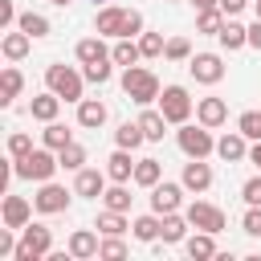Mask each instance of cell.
Segmentation results:
<instances>
[{"mask_svg":"<svg viewBox=\"0 0 261 261\" xmlns=\"http://www.w3.org/2000/svg\"><path fill=\"white\" fill-rule=\"evenodd\" d=\"M69 257L73 261H90V257H98V249H102V232H90V228H77V232H69Z\"/></svg>","mask_w":261,"mask_h":261,"instance_id":"7c38bea8","label":"cell"},{"mask_svg":"<svg viewBox=\"0 0 261 261\" xmlns=\"http://www.w3.org/2000/svg\"><path fill=\"white\" fill-rule=\"evenodd\" d=\"M102 200H106V208H114V212H126L135 196H130V188H126V184H114V188H106V192H102Z\"/></svg>","mask_w":261,"mask_h":261,"instance_id":"8d00e7d4","label":"cell"},{"mask_svg":"<svg viewBox=\"0 0 261 261\" xmlns=\"http://www.w3.org/2000/svg\"><path fill=\"white\" fill-rule=\"evenodd\" d=\"M253 12H257V20H261V0H253Z\"/></svg>","mask_w":261,"mask_h":261,"instance_id":"f5cc1de1","label":"cell"},{"mask_svg":"<svg viewBox=\"0 0 261 261\" xmlns=\"http://www.w3.org/2000/svg\"><path fill=\"white\" fill-rule=\"evenodd\" d=\"M179 184H184L188 192H196V196H200V192H208V188H212V167H208L204 159H188V163H184Z\"/></svg>","mask_w":261,"mask_h":261,"instance_id":"2e32d148","label":"cell"},{"mask_svg":"<svg viewBox=\"0 0 261 261\" xmlns=\"http://www.w3.org/2000/svg\"><path fill=\"white\" fill-rule=\"evenodd\" d=\"M135 163H139V159H130L126 147H114L110 159H106V175H110V184H130V179H135Z\"/></svg>","mask_w":261,"mask_h":261,"instance_id":"9a60e30c","label":"cell"},{"mask_svg":"<svg viewBox=\"0 0 261 261\" xmlns=\"http://www.w3.org/2000/svg\"><path fill=\"white\" fill-rule=\"evenodd\" d=\"M20 90H24L20 69H16V65H4V73H0V106H12V102L20 98Z\"/></svg>","mask_w":261,"mask_h":261,"instance_id":"484cf974","label":"cell"},{"mask_svg":"<svg viewBox=\"0 0 261 261\" xmlns=\"http://www.w3.org/2000/svg\"><path fill=\"white\" fill-rule=\"evenodd\" d=\"M216 155H220L224 163H245V159H249V139H245L241 130H228V135L216 139Z\"/></svg>","mask_w":261,"mask_h":261,"instance_id":"5bb4252c","label":"cell"},{"mask_svg":"<svg viewBox=\"0 0 261 261\" xmlns=\"http://www.w3.org/2000/svg\"><path fill=\"white\" fill-rule=\"evenodd\" d=\"M249 45H253V49H261V20H253V24H249Z\"/></svg>","mask_w":261,"mask_h":261,"instance_id":"681fc988","label":"cell"},{"mask_svg":"<svg viewBox=\"0 0 261 261\" xmlns=\"http://www.w3.org/2000/svg\"><path fill=\"white\" fill-rule=\"evenodd\" d=\"M69 200H73L69 188H61V184H53V179H45V184L37 188V196H33V204H37L41 216H57V212H65Z\"/></svg>","mask_w":261,"mask_h":261,"instance_id":"52a82bcc","label":"cell"},{"mask_svg":"<svg viewBox=\"0 0 261 261\" xmlns=\"http://www.w3.org/2000/svg\"><path fill=\"white\" fill-rule=\"evenodd\" d=\"M16 29H24V33L33 37V41H41V37H49V29H53V24H49V20L41 16V12H33V8H29V12H20Z\"/></svg>","mask_w":261,"mask_h":261,"instance_id":"836d02e7","label":"cell"},{"mask_svg":"<svg viewBox=\"0 0 261 261\" xmlns=\"http://www.w3.org/2000/svg\"><path fill=\"white\" fill-rule=\"evenodd\" d=\"M20 16H16V8H12V0H0V29H8V24H16Z\"/></svg>","mask_w":261,"mask_h":261,"instance_id":"7dc6e473","label":"cell"},{"mask_svg":"<svg viewBox=\"0 0 261 261\" xmlns=\"http://www.w3.org/2000/svg\"><path fill=\"white\" fill-rule=\"evenodd\" d=\"M184 216H188V224H192V228H204V232H220V228H224V212H220L216 204H208V200L188 204V208H184Z\"/></svg>","mask_w":261,"mask_h":261,"instance_id":"30bf717a","label":"cell"},{"mask_svg":"<svg viewBox=\"0 0 261 261\" xmlns=\"http://www.w3.org/2000/svg\"><path fill=\"white\" fill-rule=\"evenodd\" d=\"M188 73L200 86H216L224 77V61H220V53H192L188 57Z\"/></svg>","mask_w":261,"mask_h":261,"instance_id":"ba28073f","label":"cell"},{"mask_svg":"<svg viewBox=\"0 0 261 261\" xmlns=\"http://www.w3.org/2000/svg\"><path fill=\"white\" fill-rule=\"evenodd\" d=\"M216 41H220V49L237 53V49H245V45H249V24H241V20H232V16H228V20L220 24Z\"/></svg>","mask_w":261,"mask_h":261,"instance_id":"44dd1931","label":"cell"},{"mask_svg":"<svg viewBox=\"0 0 261 261\" xmlns=\"http://www.w3.org/2000/svg\"><path fill=\"white\" fill-rule=\"evenodd\" d=\"M110 65H114L110 57H106V61H90V65H82V73H86V82H94V86H106V82H110V73H114Z\"/></svg>","mask_w":261,"mask_h":261,"instance_id":"f35d334b","label":"cell"},{"mask_svg":"<svg viewBox=\"0 0 261 261\" xmlns=\"http://www.w3.org/2000/svg\"><path fill=\"white\" fill-rule=\"evenodd\" d=\"M102 237H122L126 228H130V220H126V212H114V208H106V212H98V224H94Z\"/></svg>","mask_w":261,"mask_h":261,"instance_id":"4dcf8cb0","label":"cell"},{"mask_svg":"<svg viewBox=\"0 0 261 261\" xmlns=\"http://www.w3.org/2000/svg\"><path fill=\"white\" fill-rule=\"evenodd\" d=\"M29 49H33V37H29L24 29H16V33H4V41H0V53H4L8 61H20V57H29Z\"/></svg>","mask_w":261,"mask_h":261,"instance_id":"d4e9b609","label":"cell"},{"mask_svg":"<svg viewBox=\"0 0 261 261\" xmlns=\"http://www.w3.org/2000/svg\"><path fill=\"white\" fill-rule=\"evenodd\" d=\"M61 167V159H57V151L53 147H33L29 155H20V159H12V171H16V179H33V184H45V179H53V171Z\"/></svg>","mask_w":261,"mask_h":261,"instance_id":"7a4b0ae2","label":"cell"},{"mask_svg":"<svg viewBox=\"0 0 261 261\" xmlns=\"http://www.w3.org/2000/svg\"><path fill=\"white\" fill-rule=\"evenodd\" d=\"M192 98H188V90L184 86H163V94H159V110H163V118L171 122V126H179V122H188L192 118Z\"/></svg>","mask_w":261,"mask_h":261,"instance_id":"8992f818","label":"cell"},{"mask_svg":"<svg viewBox=\"0 0 261 261\" xmlns=\"http://www.w3.org/2000/svg\"><path fill=\"white\" fill-rule=\"evenodd\" d=\"M94 4H110V0H94Z\"/></svg>","mask_w":261,"mask_h":261,"instance_id":"11a10c76","label":"cell"},{"mask_svg":"<svg viewBox=\"0 0 261 261\" xmlns=\"http://www.w3.org/2000/svg\"><path fill=\"white\" fill-rule=\"evenodd\" d=\"M41 143H45V147H53V151H61V147H69V143H73V130H69L65 122H57V118H53V122H45Z\"/></svg>","mask_w":261,"mask_h":261,"instance_id":"1f68e13d","label":"cell"},{"mask_svg":"<svg viewBox=\"0 0 261 261\" xmlns=\"http://www.w3.org/2000/svg\"><path fill=\"white\" fill-rule=\"evenodd\" d=\"M237 130L249 139V143H261V110H245L237 118Z\"/></svg>","mask_w":261,"mask_h":261,"instance_id":"74e56055","label":"cell"},{"mask_svg":"<svg viewBox=\"0 0 261 261\" xmlns=\"http://www.w3.org/2000/svg\"><path fill=\"white\" fill-rule=\"evenodd\" d=\"M175 143H179V151H184L188 159H208V155L216 151L212 126H204V122H179V130H175Z\"/></svg>","mask_w":261,"mask_h":261,"instance_id":"277c9868","label":"cell"},{"mask_svg":"<svg viewBox=\"0 0 261 261\" xmlns=\"http://www.w3.org/2000/svg\"><path fill=\"white\" fill-rule=\"evenodd\" d=\"M110 61L114 65H139L143 61V49H139V41L135 37H114V49H110Z\"/></svg>","mask_w":261,"mask_h":261,"instance_id":"603a6c76","label":"cell"},{"mask_svg":"<svg viewBox=\"0 0 261 261\" xmlns=\"http://www.w3.org/2000/svg\"><path fill=\"white\" fill-rule=\"evenodd\" d=\"M29 151H33V139H29L24 130H12V135H8V155L20 159V155H29Z\"/></svg>","mask_w":261,"mask_h":261,"instance_id":"7bdbcfd3","label":"cell"},{"mask_svg":"<svg viewBox=\"0 0 261 261\" xmlns=\"http://www.w3.org/2000/svg\"><path fill=\"white\" fill-rule=\"evenodd\" d=\"M159 228H163V216H159V212H147V216H135V220H130V232H135V241H143V245L159 241Z\"/></svg>","mask_w":261,"mask_h":261,"instance_id":"4316f807","label":"cell"},{"mask_svg":"<svg viewBox=\"0 0 261 261\" xmlns=\"http://www.w3.org/2000/svg\"><path fill=\"white\" fill-rule=\"evenodd\" d=\"M29 114H33L37 122H53V118L61 114V98H57L53 90H45V94H37V98L29 102Z\"/></svg>","mask_w":261,"mask_h":261,"instance_id":"cb8c5ba5","label":"cell"},{"mask_svg":"<svg viewBox=\"0 0 261 261\" xmlns=\"http://www.w3.org/2000/svg\"><path fill=\"white\" fill-rule=\"evenodd\" d=\"M188 216H179V212H167L163 216V228H159V241L163 245H179V241H188Z\"/></svg>","mask_w":261,"mask_h":261,"instance_id":"83f0119b","label":"cell"},{"mask_svg":"<svg viewBox=\"0 0 261 261\" xmlns=\"http://www.w3.org/2000/svg\"><path fill=\"white\" fill-rule=\"evenodd\" d=\"M139 49H143V57H163L167 41H163L159 33H139Z\"/></svg>","mask_w":261,"mask_h":261,"instance_id":"ab89813d","label":"cell"},{"mask_svg":"<svg viewBox=\"0 0 261 261\" xmlns=\"http://www.w3.org/2000/svg\"><path fill=\"white\" fill-rule=\"evenodd\" d=\"M122 94H126L135 106H151V102H159L163 86H159V77H155L147 65H126V69H122Z\"/></svg>","mask_w":261,"mask_h":261,"instance_id":"6da1fadb","label":"cell"},{"mask_svg":"<svg viewBox=\"0 0 261 261\" xmlns=\"http://www.w3.org/2000/svg\"><path fill=\"white\" fill-rule=\"evenodd\" d=\"M143 33V12L139 8H126V20H122V37H139Z\"/></svg>","mask_w":261,"mask_h":261,"instance_id":"bcb514c9","label":"cell"},{"mask_svg":"<svg viewBox=\"0 0 261 261\" xmlns=\"http://www.w3.org/2000/svg\"><path fill=\"white\" fill-rule=\"evenodd\" d=\"M49 253H53V228L29 220L20 228V245H16V257L12 261H45Z\"/></svg>","mask_w":261,"mask_h":261,"instance_id":"5b68a950","label":"cell"},{"mask_svg":"<svg viewBox=\"0 0 261 261\" xmlns=\"http://www.w3.org/2000/svg\"><path fill=\"white\" fill-rule=\"evenodd\" d=\"M49 4H57V8H65V4H69V0H49Z\"/></svg>","mask_w":261,"mask_h":261,"instance_id":"db71d44e","label":"cell"},{"mask_svg":"<svg viewBox=\"0 0 261 261\" xmlns=\"http://www.w3.org/2000/svg\"><path fill=\"white\" fill-rule=\"evenodd\" d=\"M106 118H110L106 102H98V98H82V102H77V126L98 130V126H106Z\"/></svg>","mask_w":261,"mask_h":261,"instance_id":"d6986e66","label":"cell"},{"mask_svg":"<svg viewBox=\"0 0 261 261\" xmlns=\"http://www.w3.org/2000/svg\"><path fill=\"white\" fill-rule=\"evenodd\" d=\"M184 184H171V179H159L155 188H151V212H159V216H167V212H179L184 208Z\"/></svg>","mask_w":261,"mask_h":261,"instance_id":"9c48e42d","label":"cell"},{"mask_svg":"<svg viewBox=\"0 0 261 261\" xmlns=\"http://www.w3.org/2000/svg\"><path fill=\"white\" fill-rule=\"evenodd\" d=\"M139 126H143V135H147V143H163V135H167V118H163V110L155 106H143V114H139Z\"/></svg>","mask_w":261,"mask_h":261,"instance_id":"7402d4cb","label":"cell"},{"mask_svg":"<svg viewBox=\"0 0 261 261\" xmlns=\"http://www.w3.org/2000/svg\"><path fill=\"white\" fill-rule=\"evenodd\" d=\"M122 20H126V8L102 4L98 16H94V33H98V37H122Z\"/></svg>","mask_w":261,"mask_h":261,"instance_id":"4fadbf2b","label":"cell"},{"mask_svg":"<svg viewBox=\"0 0 261 261\" xmlns=\"http://www.w3.org/2000/svg\"><path fill=\"white\" fill-rule=\"evenodd\" d=\"M73 53H77V61H82V65H90V61H106V57H110V49L102 45V37H98V33H94V37H82Z\"/></svg>","mask_w":261,"mask_h":261,"instance_id":"f1b7e54d","label":"cell"},{"mask_svg":"<svg viewBox=\"0 0 261 261\" xmlns=\"http://www.w3.org/2000/svg\"><path fill=\"white\" fill-rule=\"evenodd\" d=\"M249 163L261 171V143H253V147H249Z\"/></svg>","mask_w":261,"mask_h":261,"instance_id":"f907efd6","label":"cell"},{"mask_svg":"<svg viewBox=\"0 0 261 261\" xmlns=\"http://www.w3.org/2000/svg\"><path fill=\"white\" fill-rule=\"evenodd\" d=\"M196 122H204V126H224L228 122V102L224 98H200L196 102Z\"/></svg>","mask_w":261,"mask_h":261,"instance_id":"ac0fdd59","label":"cell"},{"mask_svg":"<svg viewBox=\"0 0 261 261\" xmlns=\"http://www.w3.org/2000/svg\"><path fill=\"white\" fill-rule=\"evenodd\" d=\"M45 86L61 102H82L86 98V73H77L73 65H49L45 69Z\"/></svg>","mask_w":261,"mask_h":261,"instance_id":"3957f363","label":"cell"},{"mask_svg":"<svg viewBox=\"0 0 261 261\" xmlns=\"http://www.w3.org/2000/svg\"><path fill=\"white\" fill-rule=\"evenodd\" d=\"M33 208H37V204H29L24 196H4L0 216H4V224H8V228H16V232H20V228L33 220Z\"/></svg>","mask_w":261,"mask_h":261,"instance_id":"e0dca14e","label":"cell"},{"mask_svg":"<svg viewBox=\"0 0 261 261\" xmlns=\"http://www.w3.org/2000/svg\"><path fill=\"white\" fill-rule=\"evenodd\" d=\"M196 4V12H204V8H216V0H192Z\"/></svg>","mask_w":261,"mask_h":261,"instance_id":"816d5d0a","label":"cell"},{"mask_svg":"<svg viewBox=\"0 0 261 261\" xmlns=\"http://www.w3.org/2000/svg\"><path fill=\"white\" fill-rule=\"evenodd\" d=\"M106 167L98 171V167H82L77 171V179H73V196H86V200H98L102 192H106Z\"/></svg>","mask_w":261,"mask_h":261,"instance_id":"8fae6325","label":"cell"},{"mask_svg":"<svg viewBox=\"0 0 261 261\" xmlns=\"http://www.w3.org/2000/svg\"><path fill=\"white\" fill-rule=\"evenodd\" d=\"M98 257H106V261H118V257H126V241H122V237H102V249H98Z\"/></svg>","mask_w":261,"mask_h":261,"instance_id":"b9f144b4","label":"cell"},{"mask_svg":"<svg viewBox=\"0 0 261 261\" xmlns=\"http://www.w3.org/2000/svg\"><path fill=\"white\" fill-rule=\"evenodd\" d=\"M241 228H245L249 237H261V204H249V212H245Z\"/></svg>","mask_w":261,"mask_h":261,"instance_id":"f6af8a7d","label":"cell"},{"mask_svg":"<svg viewBox=\"0 0 261 261\" xmlns=\"http://www.w3.org/2000/svg\"><path fill=\"white\" fill-rule=\"evenodd\" d=\"M245 4H249V0H216V8H220L224 16H241V12H245Z\"/></svg>","mask_w":261,"mask_h":261,"instance_id":"c3c4849f","label":"cell"},{"mask_svg":"<svg viewBox=\"0 0 261 261\" xmlns=\"http://www.w3.org/2000/svg\"><path fill=\"white\" fill-rule=\"evenodd\" d=\"M184 253H188L192 261H208V257H220V253H216V232H204V228H196V232L184 241Z\"/></svg>","mask_w":261,"mask_h":261,"instance_id":"ffe728a7","label":"cell"},{"mask_svg":"<svg viewBox=\"0 0 261 261\" xmlns=\"http://www.w3.org/2000/svg\"><path fill=\"white\" fill-rule=\"evenodd\" d=\"M147 143V135H143V126H139V118L135 122H122L118 130H114V147H126V151H139Z\"/></svg>","mask_w":261,"mask_h":261,"instance_id":"d6a6232c","label":"cell"},{"mask_svg":"<svg viewBox=\"0 0 261 261\" xmlns=\"http://www.w3.org/2000/svg\"><path fill=\"white\" fill-rule=\"evenodd\" d=\"M224 20H228V16H224L220 8H204V12L196 16V33H208V37H216Z\"/></svg>","mask_w":261,"mask_h":261,"instance_id":"e575fe53","label":"cell"},{"mask_svg":"<svg viewBox=\"0 0 261 261\" xmlns=\"http://www.w3.org/2000/svg\"><path fill=\"white\" fill-rule=\"evenodd\" d=\"M163 57H167V61H188V57H192V41H188V37H171L167 49H163Z\"/></svg>","mask_w":261,"mask_h":261,"instance_id":"60d3db41","label":"cell"},{"mask_svg":"<svg viewBox=\"0 0 261 261\" xmlns=\"http://www.w3.org/2000/svg\"><path fill=\"white\" fill-rule=\"evenodd\" d=\"M159 179H163V163H159V159H139V163H135V179H130V184H139V188L151 192Z\"/></svg>","mask_w":261,"mask_h":261,"instance_id":"f546056e","label":"cell"},{"mask_svg":"<svg viewBox=\"0 0 261 261\" xmlns=\"http://www.w3.org/2000/svg\"><path fill=\"white\" fill-rule=\"evenodd\" d=\"M57 159H61L65 171H82V167H86V147H82V143H69V147L57 151Z\"/></svg>","mask_w":261,"mask_h":261,"instance_id":"d590c367","label":"cell"},{"mask_svg":"<svg viewBox=\"0 0 261 261\" xmlns=\"http://www.w3.org/2000/svg\"><path fill=\"white\" fill-rule=\"evenodd\" d=\"M241 200H245V208H249V204H261V171L241 184Z\"/></svg>","mask_w":261,"mask_h":261,"instance_id":"ee69618b","label":"cell"}]
</instances>
